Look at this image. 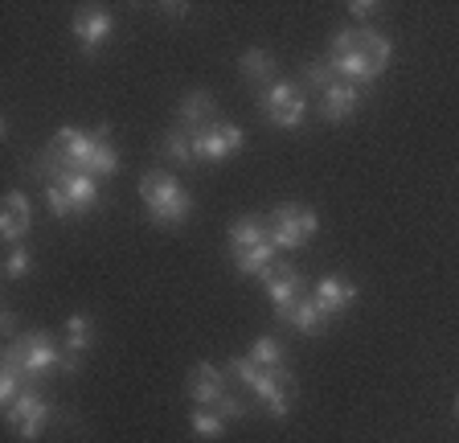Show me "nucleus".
I'll return each mask as SVG.
<instances>
[{"label": "nucleus", "instance_id": "21", "mask_svg": "<svg viewBox=\"0 0 459 443\" xmlns=\"http://www.w3.org/2000/svg\"><path fill=\"white\" fill-rule=\"evenodd\" d=\"M189 427L197 439H221V435H226V419H221L218 411H205V406H197V411L189 414Z\"/></svg>", "mask_w": 459, "mask_h": 443}, {"label": "nucleus", "instance_id": "24", "mask_svg": "<svg viewBox=\"0 0 459 443\" xmlns=\"http://www.w3.org/2000/svg\"><path fill=\"white\" fill-rule=\"evenodd\" d=\"M238 66H242V74L255 78V83H267V78L275 74V58H271L267 49H247Z\"/></svg>", "mask_w": 459, "mask_h": 443}, {"label": "nucleus", "instance_id": "13", "mask_svg": "<svg viewBox=\"0 0 459 443\" xmlns=\"http://www.w3.org/2000/svg\"><path fill=\"white\" fill-rule=\"evenodd\" d=\"M312 300H316V308L325 312L328 320H336L357 300V288L344 280V275H325V280L312 288Z\"/></svg>", "mask_w": 459, "mask_h": 443}, {"label": "nucleus", "instance_id": "1", "mask_svg": "<svg viewBox=\"0 0 459 443\" xmlns=\"http://www.w3.org/2000/svg\"><path fill=\"white\" fill-rule=\"evenodd\" d=\"M41 169H57V173H86L95 181L119 173V152H115L107 127L82 132V127H62L49 140V152L41 161Z\"/></svg>", "mask_w": 459, "mask_h": 443}, {"label": "nucleus", "instance_id": "8", "mask_svg": "<svg viewBox=\"0 0 459 443\" xmlns=\"http://www.w3.org/2000/svg\"><path fill=\"white\" fill-rule=\"evenodd\" d=\"M263 288H267L271 304H275L279 320H287L291 325V317H296L299 300H304V275H299L296 267H287V263H275V267L263 275Z\"/></svg>", "mask_w": 459, "mask_h": 443}, {"label": "nucleus", "instance_id": "16", "mask_svg": "<svg viewBox=\"0 0 459 443\" xmlns=\"http://www.w3.org/2000/svg\"><path fill=\"white\" fill-rule=\"evenodd\" d=\"M49 181H62V189L70 193V202H74V213H86L99 205V181L86 173H57V169H46Z\"/></svg>", "mask_w": 459, "mask_h": 443}, {"label": "nucleus", "instance_id": "29", "mask_svg": "<svg viewBox=\"0 0 459 443\" xmlns=\"http://www.w3.org/2000/svg\"><path fill=\"white\" fill-rule=\"evenodd\" d=\"M349 13H353V17H369V13H377V4H369V0H353Z\"/></svg>", "mask_w": 459, "mask_h": 443}, {"label": "nucleus", "instance_id": "18", "mask_svg": "<svg viewBox=\"0 0 459 443\" xmlns=\"http://www.w3.org/2000/svg\"><path fill=\"white\" fill-rule=\"evenodd\" d=\"M361 54H365V62H369L373 78H377L385 66H390L394 46H390V38H382L377 30H361Z\"/></svg>", "mask_w": 459, "mask_h": 443}, {"label": "nucleus", "instance_id": "10", "mask_svg": "<svg viewBox=\"0 0 459 443\" xmlns=\"http://www.w3.org/2000/svg\"><path fill=\"white\" fill-rule=\"evenodd\" d=\"M263 111L275 127L291 132V127L304 124V91L296 83H271V91L263 95Z\"/></svg>", "mask_w": 459, "mask_h": 443}, {"label": "nucleus", "instance_id": "15", "mask_svg": "<svg viewBox=\"0 0 459 443\" xmlns=\"http://www.w3.org/2000/svg\"><path fill=\"white\" fill-rule=\"evenodd\" d=\"M365 87H357V83H333V87L325 91V119L328 124H344V119L357 111V103H361Z\"/></svg>", "mask_w": 459, "mask_h": 443}, {"label": "nucleus", "instance_id": "26", "mask_svg": "<svg viewBox=\"0 0 459 443\" xmlns=\"http://www.w3.org/2000/svg\"><path fill=\"white\" fill-rule=\"evenodd\" d=\"M29 267H33V259H29V251H25V247H13V251H9V259H4V275H9V280H25V275H29Z\"/></svg>", "mask_w": 459, "mask_h": 443}, {"label": "nucleus", "instance_id": "12", "mask_svg": "<svg viewBox=\"0 0 459 443\" xmlns=\"http://www.w3.org/2000/svg\"><path fill=\"white\" fill-rule=\"evenodd\" d=\"M70 30H74V38L86 46V54H95V49L111 38L115 17L107 9H78L74 21H70Z\"/></svg>", "mask_w": 459, "mask_h": 443}, {"label": "nucleus", "instance_id": "3", "mask_svg": "<svg viewBox=\"0 0 459 443\" xmlns=\"http://www.w3.org/2000/svg\"><path fill=\"white\" fill-rule=\"evenodd\" d=\"M230 255L242 275H258V280L275 267V242L258 218H238L230 226Z\"/></svg>", "mask_w": 459, "mask_h": 443}, {"label": "nucleus", "instance_id": "7", "mask_svg": "<svg viewBox=\"0 0 459 443\" xmlns=\"http://www.w3.org/2000/svg\"><path fill=\"white\" fill-rule=\"evenodd\" d=\"M193 135V152H197V161L205 164H221L230 161V156H238L242 144H247V132H242L238 124H210L201 127V132H189Z\"/></svg>", "mask_w": 459, "mask_h": 443}, {"label": "nucleus", "instance_id": "20", "mask_svg": "<svg viewBox=\"0 0 459 443\" xmlns=\"http://www.w3.org/2000/svg\"><path fill=\"white\" fill-rule=\"evenodd\" d=\"M91 333H95V325H91V317L86 312H74V317L66 320V353H86L91 349Z\"/></svg>", "mask_w": 459, "mask_h": 443}, {"label": "nucleus", "instance_id": "25", "mask_svg": "<svg viewBox=\"0 0 459 443\" xmlns=\"http://www.w3.org/2000/svg\"><path fill=\"white\" fill-rule=\"evenodd\" d=\"M46 205L54 218H70V213H74V202H70V193L62 189V181H46Z\"/></svg>", "mask_w": 459, "mask_h": 443}, {"label": "nucleus", "instance_id": "2", "mask_svg": "<svg viewBox=\"0 0 459 443\" xmlns=\"http://www.w3.org/2000/svg\"><path fill=\"white\" fill-rule=\"evenodd\" d=\"M4 361L17 366L29 382L41 378V374H49V369H66V374H74L78 369V357L62 353V345H54L49 333H29V337H17L9 345V353H4Z\"/></svg>", "mask_w": 459, "mask_h": 443}, {"label": "nucleus", "instance_id": "30", "mask_svg": "<svg viewBox=\"0 0 459 443\" xmlns=\"http://www.w3.org/2000/svg\"><path fill=\"white\" fill-rule=\"evenodd\" d=\"M455 411H459V403H455Z\"/></svg>", "mask_w": 459, "mask_h": 443}, {"label": "nucleus", "instance_id": "23", "mask_svg": "<svg viewBox=\"0 0 459 443\" xmlns=\"http://www.w3.org/2000/svg\"><path fill=\"white\" fill-rule=\"evenodd\" d=\"M291 325L299 328V333H307V337H316V333H320V328L328 325V317L320 308H316V300L312 296H304L299 300V308H296V317H291Z\"/></svg>", "mask_w": 459, "mask_h": 443}, {"label": "nucleus", "instance_id": "17", "mask_svg": "<svg viewBox=\"0 0 459 443\" xmlns=\"http://www.w3.org/2000/svg\"><path fill=\"white\" fill-rule=\"evenodd\" d=\"M213 116H218V103H213L210 91H189L185 103H181V111H177V119H181L185 132H201V127L218 124Z\"/></svg>", "mask_w": 459, "mask_h": 443}, {"label": "nucleus", "instance_id": "19", "mask_svg": "<svg viewBox=\"0 0 459 443\" xmlns=\"http://www.w3.org/2000/svg\"><path fill=\"white\" fill-rule=\"evenodd\" d=\"M164 156H169L172 164H181V169H193V164H197V152H193V135L185 132V127H172V132L164 135Z\"/></svg>", "mask_w": 459, "mask_h": 443}, {"label": "nucleus", "instance_id": "4", "mask_svg": "<svg viewBox=\"0 0 459 443\" xmlns=\"http://www.w3.org/2000/svg\"><path fill=\"white\" fill-rule=\"evenodd\" d=\"M140 197L148 205L156 226H181L193 213V197L181 181H172L169 173H143L140 181Z\"/></svg>", "mask_w": 459, "mask_h": 443}, {"label": "nucleus", "instance_id": "28", "mask_svg": "<svg viewBox=\"0 0 459 443\" xmlns=\"http://www.w3.org/2000/svg\"><path fill=\"white\" fill-rule=\"evenodd\" d=\"M213 411H218L221 414V419H226V423H230V419H242V414H247V411H242V403H238V398H221V403L218 406H213Z\"/></svg>", "mask_w": 459, "mask_h": 443}, {"label": "nucleus", "instance_id": "6", "mask_svg": "<svg viewBox=\"0 0 459 443\" xmlns=\"http://www.w3.org/2000/svg\"><path fill=\"white\" fill-rule=\"evenodd\" d=\"M316 230H320V218L312 205H279L267 218V234L275 242V251H299Z\"/></svg>", "mask_w": 459, "mask_h": 443}, {"label": "nucleus", "instance_id": "9", "mask_svg": "<svg viewBox=\"0 0 459 443\" xmlns=\"http://www.w3.org/2000/svg\"><path fill=\"white\" fill-rule=\"evenodd\" d=\"M49 414H54V411H49L46 398H41L38 390H25V395H21L13 406H4V423H9L25 443H33V439H41V431H46V423H49Z\"/></svg>", "mask_w": 459, "mask_h": 443}, {"label": "nucleus", "instance_id": "5", "mask_svg": "<svg viewBox=\"0 0 459 443\" xmlns=\"http://www.w3.org/2000/svg\"><path fill=\"white\" fill-rule=\"evenodd\" d=\"M226 374L230 378H238L242 386H250L263 403H267V411L275 414V419H287V390H291V374H287V366L283 369H263V366H255L250 357H234L226 366Z\"/></svg>", "mask_w": 459, "mask_h": 443}, {"label": "nucleus", "instance_id": "14", "mask_svg": "<svg viewBox=\"0 0 459 443\" xmlns=\"http://www.w3.org/2000/svg\"><path fill=\"white\" fill-rule=\"evenodd\" d=\"M29 226H33V218H29V197H25L21 189H13L9 197H4V213H0V234H4V242L21 247V239L29 234Z\"/></svg>", "mask_w": 459, "mask_h": 443}, {"label": "nucleus", "instance_id": "27", "mask_svg": "<svg viewBox=\"0 0 459 443\" xmlns=\"http://www.w3.org/2000/svg\"><path fill=\"white\" fill-rule=\"evenodd\" d=\"M307 83H312V87L325 95V91L333 87V83H341V78L333 74V66H328V62H312V66H307Z\"/></svg>", "mask_w": 459, "mask_h": 443}, {"label": "nucleus", "instance_id": "11", "mask_svg": "<svg viewBox=\"0 0 459 443\" xmlns=\"http://www.w3.org/2000/svg\"><path fill=\"white\" fill-rule=\"evenodd\" d=\"M226 378L230 374H221L218 366H210V361H201V366H193L189 369V398L197 406H218L221 398H226Z\"/></svg>", "mask_w": 459, "mask_h": 443}, {"label": "nucleus", "instance_id": "22", "mask_svg": "<svg viewBox=\"0 0 459 443\" xmlns=\"http://www.w3.org/2000/svg\"><path fill=\"white\" fill-rule=\"evenodd\" d=\"M250 361L263 369H283V345H279L275 337H258L255 345H250Z\"/></svg>", "mask_w": 459, "mask_h": 443}]
</instances>
